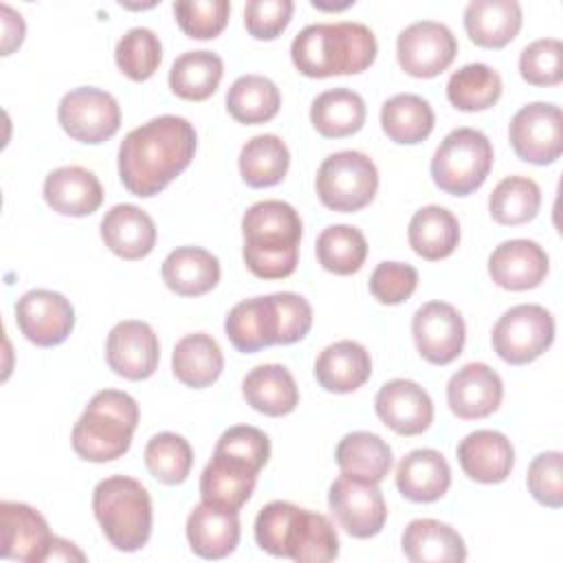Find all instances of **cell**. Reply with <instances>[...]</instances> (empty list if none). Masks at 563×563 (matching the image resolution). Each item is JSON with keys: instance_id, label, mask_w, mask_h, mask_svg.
<instances>
[{"instance_id": "obj_24", "label": "cell", "mask_w": 563, "mask_h": 563, "mask_svg": "<svg viewBox=\"0 0 563 563\" xmlns=\"http://www.w3.org/2000/svg\"><path fill=\"white\" fill-rule=\"evenodd\" d=\"M257 468L235 455L213 451V457L200 473L202 501L240 510L253 495Z\"/></svg>"}, {"instance_id": "obj_52", "label": "cell", "mask_w": 563, "mask_h": 563, "mask_svg": "<svg viewBox=\"0 0 563 563\" xmlns=\"http://www.w3.org/2000/svg\"><path fill=\"white\" fill-rule=\"evenodd\" d=\"M0 18H2V55H11L22 44L26 24L22 15L9 4H0Z\"/></svg>"}, {"instance_id": "obj_33", "label": "cell", "mask_w": 563, "mask_h": 563, "mask_svg": "<svg viewBox=\"0 0 563 563\" xmlns=\"http://www.w3.org/2000/svg\"><path fill=\"white\" fill-rule=\"evenodd\" d=\"M222 369L224 356L211 334L191 332L174 345L172 372L183 385L191 389H205L220 378Z\"/></svg>"}, {"instance_id": "obj_12", "label": "cell", "mask_w": 563, "mask_h": 563, "mask_svg": "<svg viewBox=\"0 0 563 563\" xmlns=\"http://www.w3.org/2000/svg\"><path fill=\"white\" fill-rule=\"evenodd\" d=\"M57 119L70 139L99 145L119 132L121 108L108 90L81 86L62 97Z\"/></svg>"}, {"instance_id": "obj_27", "label": "cell", "mask_w": 563, "mask_h": 563, "mask_svg": "<svg viewBox=\"0 0 563 563\" xmlns=\"http://www.w3.org/2000/svg\"><path fill=\"white\" fill-rule=\"evenodd\" d=\"M372 376V358L365 345L352 339L334 341L314 361L317 383L332 394L356 391Z\"/></svg>"}, {"instance_id": "obj_8", "label": "cell", "mask_w": 563, "mask_h": 563, "mask_svg": "<svg viewBox=\"0 0 563 563\" xmlns=\"http://www.w3.org/2000/svg\"><path fill=\"white\" fill-rule=\"evenodd\" d=\"M493 167V145L475 128L451 130L433 152L431 178L451 196H468L484 185Z\"/></svg>"}, {"instance_id": "obj_34", "label": "cell", "mask_w": 563, "mask_h": 563, "mask_svg": "<svg viewBox=\"0 0 563 563\" xmlns=\"http://www.w3.org/2000/svg\"><path fill=\"white\" fill-rule=\"evenodd\" d=\"M407 240L416 255L429 262L444 260L460 244V222L446 207L427 205L411 216Z\"/></svg>"}, {"instance_id": "obj_10", "label": "cell", "mask_w": 563, "mask_h": 563, "mask_svg": "<svg viewBox=\"0 0 563 563\" xmlns=\"http://www.w3.org/2000/svg\"><path fill=\"white\" fill-rule=\"evenodd\" d=\"M554 317L539 303L508 308L493 325L490 343L495 354L510 365H526L539 358L554 341Z\"/></svg>"}, {"instance_id": "obj_14", "label": "cell", "mask_w": 563, "mask_h": 563, "mask_svg": "<svg viewBox=\"0 0 563 563\" xmlns=\"http://www.w3.org/2000/svg\"><path fill=\"white\" fill-rule=\"evenodd\" d=\"M457 55L453 31L435 20H418L405 26L396 40L400 68L420 79H431L446 70Z\"/></svg>"}, {"instance_id": "obj_44", "label": "cell", "mask_w": 563, "mask_h": 563, "mask_svg": "<svg viewBox=\"0 0 563 563\" xmlns=\"http://www.w3.org/2000/svg\"><path fill=\"white\" fill-rule=\"evenodd\" d=\"M143 460L154 479L167 486H176L187 479L194 464V451L183 435L161 431L145 444Z\"/></svg>"}, {"instance_id": "obj_26", "label": "cell", "mask_w": 563, "mask_h": 563, "mask_svg": "<svg viewBox=\"0 0 563 563\" xmlns=\"http://www.w3.org/2000/svg\"><path fill=\"white\" fill-rule=\"evenodd\" d=\"M103 244L123 260H141L156 244V224L147 211L136 205L121 202L106 211L99 224Z\"/></svg>"}, {"instance_id": "obj_36", "label": "cell", "mask_w": 563, "mask_h": 563, "mask_svg": "<svg viewBox=\"0 0 563 563\" xmlns=\"http://www.w3.org/2000/svg\"><path fill=\"white\" fill-rule=\"evenodd\" d=\"M433 108L420 95H394L380 108V128L394 143L416 145L433 132Z\"/></svg>"}, {"instance_id": "obj_15", "label": "cell", "mask_w": 563, "mask_h": 563, "mask_svg": "<svg viewBox=\"0 0 563 563\" xmlns=\"http://www.w3.org/2000/svg\"><path fill=\"white\" fill-rule=\"evenodd\" d=\"M13 312L20 332L40 347L64 343L75 328L73 303L55 290L33 288L24 292L15 301Z\"/></svg>"}, {"instance_id": "obj_28", "label": "cell", "mask_w": 563, "mask_h": 563, "mask_svg": "<svg viewBox=\"0 0 563 563\" xmlns=\"http://www.w3.org/2000/svg\"><path fill=\"white\" fill-rule=\"evenodd\" d=\"M451 486V466L446 457L435 449L409 451L396 468V488L400 495L416 504H429Z\"/></svg>"}, {"instance_id": "obj_49", "label": "cell", "mask_w": 563, "mask_h": 563, "mask_svg": "<svg viewBox=\"0 0 563 563\" xmlns=\"http://www.w3.org/2000/svg\"><path fill=\"white\" fill-rule=\"evenodd\" d=\"M418 288V271L402 262H380L369 275V292L385 306L407 301Z\"/></svg>"}, {"instance_id": "obj_48", "label": "cell", "mask_w": 563, "mask_h": 563, "mask_svg": "<svg viewBox=\"0 0 563 563\" xmlns=\"http://www.w3.org/2000/svg\"><path fill=\"white\" fill-rule=\"evenodd\" d=\"M526 484L530 495L548 508L563 506V455L561 451L539 453L526 475Z\"/></svg>"}, {"instance_id": "obj_5", "label": "cell", "mask_w": 563, "mask_h": 563, "mask_svg": "<svg viewBox=\"0 0 563 563\" xmlns=\"http://www.w3.org/2000/svg\"><path fill=\"white\" fill-rule=\"evenodd\" d=\"M253 532L257 545L273 556L297 563H328L339 556V534L330 519L290 501L266 504L255 517Z\"/></svg>"}, {"instance_id": "obj_7", "label": "cell", "mask_w": 563, "mask_h": 563, "mask_svg": "<svg viewBox=\"0 0 563 563\" xmlns=\"http://www.w3.org/2000/svg\"><path fill=\"white\" fill-rule=\"evenodd\" d=\"M92 512L106 539L121 552L141 550L152 534V497L128 475H110L92 490Z\"/></svg>"}, {"instance_id": "obj_9", "label": "cell", "mask_w": 563, "mask_h": 563, "mask_svg": "<svg viewBox=\"0 0 563 563\" xmlns=\"http://www.w3.org/2000/svg\"><path fill=\"white\" fill-rule=\"evenodd\" d=\"M314 189L323 207L339 213H352L374 200L378 169L374 161L358 150L334 152L319 165Z\"/></svg>"}, {"instance_id": "obj_41", "label": "cell", "mask_w": 563, "mask_h": 563, "mask_svg": "<svg viewBox=\"0 0 563 563\" xmlns=\"http://www.w3.org/2000/svg\"><path fill=\"white\" fill-rule=\"evenodd\" d=\"M501 77L488 64L475 62L457 68L446 81V97L462 112L493 108L501 97Z\"/></svg>"}, {"instance_id": "obj_19", "label": "cell", "mask_w": 563, "mask_h": 563, "mask_svg": "<svg viewBox=\"0 0 563 563\" xmlns=\"http://www.w3.org/2000/svg\"><path fill=\"white\" fill-rule=\"evenodd\" d=\"M376 416L398 435H418L433 422L431 396L409 378L387 380L374 398Z\"/></svg>"}, {"instance_id": "obj_50", "label": "cell", "mask_w": 563, "mask_h": 563, "mask_svg": "<svg viewBox=\"0 0 563 563\" xmlns=\"http://www.w3.org/2000/svg\"><path fill=\"white\" fill-rule=\"evenodd\" d=\"M213 451L235 455V457L253 464L257 471H262L271 457V440L257 427L235 424V427H229L227 431H222Z\"/></svg>"}, {"instance_id": "obj_22", "label": "cell", "mask_w": 563, "mask_h": 563, "mask_svg": "<svg viewBox=\"0 0 563 563\" xmlns=\"http://www.w3.org/2000/svg\"><path fill=\"white\" fill-rule=\"evenodd\" d=\"M187 541L194 554L202 559H224L235 552L240 543L238 510L200 501L187 517Z\"/></svg>"}, {"instance_id": "obj_13", "label": "cell", "mask_w": 563, "mask_h": 563, "mask_svg": "<svg viewBox=\"0 0 563 563\" xmlns=\"http://www.w3.org/2000/svg\"><path fill=\"white\" fill-rule=\"evenodd\" d=\"M508 139L515 154L532 165H550L563 152L561 108L545 101H532L515 112L508 125Z\"/></svg>"}, {"instance_id": "obj_32", "label": "cell", "mask_w": 563, "mask_h": 563, "mask_svg": "<svg viewBox=\"0 0 563 563\" xmlns=\"http://www.w3.org/2000/svg\"><path fill=\"white\" fill-rule=\"evenodd\" d=\"M400 543L411 563H462L466 559L462 534L438 519L409 521Z\"/></svg>"}, {"instance_id": "obj_6", "label": "cell", "mask_w": 563, "mask_h": 563, "mask_svg": "<svg viewBox=\"0 0 563 563\" xmlns=\"http://www.w3.org/2000/svg\"><path fill=\"white\" fill-rule=\"evenodd\" d=\"M139 424L136 400L119 389H101L73 427V449L86 462H112L128 453Z\"/></svg>"}, {"instance_id": "obj_37", "label": "cell", "mask_w": 563, "mask_h": 563, "mask_svg": "<svg viewBox=\"0 0 563 563\" xmlns=\"http://www.w3.org/2000/svg\"><path fill=\"white\" fill-rule=\"evenodd\" d=\"M341 473L380 482L394 466L391 446L372 431H352L343 435L334 451Z\"/></svg>"}, {"instance_id": "obj_54", "label": "cell", "mask_w": 563, "mask_h": 563, "mask_svg": "<svg viewBox=\"0 0 563 563\" xmlns=\"http://www.w3.org/2000/svg\"><path fill=\"white\" fill-rule=\"evenodd\" d=\"M354 4V0H347V2H343V4H323V2H312V7L314 9H328V11H339V9H347V7H352Z\"/></svg>"}, {"instance_id": "obj_2", "label": "cell", "mask_w": 563, "mask_h": 563, "mask_svg": "<svg viewBox=\"0 0 563 563\" xmlns=\"http://www.w3.org/2000/svg\"><path fill=\"white\" fill-rule=\"evenodd\" d=\"M303 224L284 200H260L242 216V257L260 279H284L295 273Z\"/></svg>"}, {"instance_id": "obj_42", "label": "cell", "mask_w": 563, "mask_h": 563, "mask_svg": "<svg viewBox=\"0 0 563 563\" xmlns=\"http://www.w3.org/2000/svg\"><path fill=\"white\" fill-rule=\"evenodd\" d=\"M314 253L328 273L352 275L365 264L367 240L363 231L352 224H332L319 233Z\"/></svg>"}, {"instance_id": "obj_21", "label": "cell", "mask_w": 563, "mask_h": 563, "mask_svg": "<svg viewBox=\"0 0 563 563\" xmlns=\"http://www.w3.org/2000/svg\"><path fill=\"white\" fill-rule=\"evenodd\" d=\"M550 271V257L534 240H506L488 255V275L504 290L537 288Z\"/></svg>"}, {"instance_id": "obj_53", "label": "cell", "mask_w": 563, "mask_h": 563, "mask_svg": "<svg viewBox=\"0 0 563 563\" xmlns=\"http://www.w3.org/2000/svg\"><path fill=\"white\" fill-rule=\"evenodd\" d=\"M46 561H86V554L73 541L55 534Z\"/></svg>"}, {"instance_id": "obj_17", "label": "cell", "mask_w": 563, "mask_h": 563, "mask_svg": "<svg viewBox=\"0 0 563 563\" xmlns=\"http://www.w3.org/2000/svg\"><path fill=\"white\" fill-rule=\"evenodd\" d=\"M161 358L158 336L150 323L139 319L119 321L106 341V361L110 369L128 380L150 378Z\"/></svg>"}, {"instance_id": "obj_39", "label": "cell", "mask_w": 563, "mask_h": 563, "mask_svg": "<svg viewBox=\"0 0 563 563\" xmlns=\"http://www.w3.org/2000/svg\"><path fill=\"white\" fill-rule=\"evenodd\" d=\"M238 167L249 187H273L282 183L288 172L290 152L277 134H257L242 145Z\"/></svg>"}, {"instance_id": "obj_43", "label": "cell", "mask_w": 563, "mask_h": 563, "mask_svg": "<svg viewBox=\"0 0 563 563\" xmlns=\"http://www.w3.org/2000/svg\"><path fill=\"white\" fill-rule=\"evenodd\" d=\"M541 207V189L528 176H506L488 196L490 218L499 224L517 227L530 222Z\"/></svg>"}, {"instance_id": "obj_46", "label": "cell", "mask_w": 563, "mask_h": 563, "mask_svg": "<svg viewBox=\"0 0 563 563\" xmlns=\"http://www.w3.org/2000/svg\"><path fill=\"white\" fill-rule=\"evenodd\" d=\"M172 11L187 37L213 40L224 31L231 4L227 0H180Z\"/></svg>"}, {"instance_id": "obj_4", "label": "cell", "mask_w": 563, "mask_h": 563, "mask_svg": "<svg viewBox=\"0 0 563 563\" xmlns=\"http://www.w3.org/2000/svg\"><path fill=\"white\" fill-rule=\"evenodd\" d=\"M378 44L361 22H323L301 29L290 44L295 68L312 79L356 75L376 59Z\"/></svg>"}, {"instance_id": "obj_16", "label": "cell", "mask_w": 563, "mask_h": 563, "mask_svg": "<svg viewBox=\"0 0 563 563\" xmlns=\"http://www.w3.org/2000/svg\"><path fill=\"white\" fill-rule=\"evenodd\" d=\"M411 334L424 361L433 365H449L464 350L466 325L451 303L427 301L411 319Z\"/></svg>"}, {"instance_id": "obj_23", "label": "cell", "mask_w": 563, "mask_h": 563, "mask_svg": "<svg viewBox=\"0 0 563 563\" xmlns=\"http://www.w3.org/2000/svg\"><path fill=\"white\" fill-rule=\"evenodd\" d=\"M457 462L471 479L499 484L515 466V449L501 431L477 429L457 444Z\"/></svg>"}, {"instance_id": "obj_18", "label": "cell", "mask_w": 563, "mask_h": 563, "mask_svg": "<svg viewBox=\"0 0 563 563\" xmlns=\"http://www.w3.org/2000/svg\"><path fill=\"white\" fill-rule=\"evenodd\" d=\"M48 521L29 504L0 501V556L44 563L53 543Z\"/></svg>"}, {"instance_id": "obj_40", "label": "cell", "mask_w": 563, "mask_h": 563, "mask_svg": "<svg viewBox=\"0 0 563 563\" xmlns=\"http://www.w3.org/2000/svg\"><path fill=\"white\" fill-rule=\"evenodd\" d=\"M282 106V95L275 81L264 75H242L227 92L229 114L244 125L271 121Z\"/></svg>"}, {"instance_id": "obj_35", "label": "cell", "mask_w": 563, "mask_h": 563, "mask_svg": "<svg viewBox=\"0 0 563 563\" xmlns=\"http://www.w3.org/2000/svg\"><path fill=\"white\" fill-rule=\"evenodd\" d=\"M367 117L363 97L352 88H330L314 97L310 106L312 128L325 139L356 134Z\"/></svg>"}, {"instance_id": "obj_51", "label": "cell", "mask_w": 563, "mask_h": 563, "mask_svg": "<svg viewBox=\"0 0 563 563\" xmlns=\"http://www.w3.org/2000/svg\"><path fill=\"white\" fill-rule=\"evenodd\" d=\"M292 0H251L244 7V26L255 40H275L290 24Z\"/></svg>"}, {"instance_id": "obj_11", "label": "cell", "mask_w": 563, "mask_h": 563, "mask_svg": "<svg viewBox=\"0 0 563 563\" xmlns=\"http://www.w3.org/2000/svg\"><path fill=\"white\" fill-rule=\"evenodd\" d=\"M328 506L339 526L354 539L378 534L387 521V504L376 482L341 473L328 490Z\"/></svg>"}, {"instance_id": "obj_29", "label": "cell", "mask_w": 563, "mask_h": 563, "mask_svg": "<svg viewBox=\"0 0 563 563\" xmlns=\"http://www.w3.org/2000/svg\"><path fill=\"white\" fill-rule=\"evenodd\" d=\"M523 22L517 0H471L464 9V29L473 44L482 48H504Z\"/></svg>"}, {"instance_id": "obj_45", "label": "cell", "mask_w": 563, "mask_h": 563, "mask_svg": "<svg viewBox=\"0 0 563 563\" xmlns=\"http://www.w3.org/2000/svg\"><path fill=\"white\" fill-rule=\"evenodd\" d=\"M163 59L158 35L147 26H134L114 46V62L119 70L132 81L150 79Z\"/></svg>"}, {"instance_id": "obj_30", "label": "cell", "mask_w": 563, "mask_h": 563, "mask_svg": "<svg viewBox=\"0 0 563 563\" xmlns=\"http://www.w3.org/2000/svg\"><path fill=\"white\" fill-rule=\"evenodd\" d=\"M161 277L172 292L180 297H200L218 286L220 262L207 249L178 246L163 260Z\"/></svg>"}, {"instance_id": "obj_25", "label": "cell", "mask_w": 563, "mask_h": 563, "mask_svg": "<svg viewBox=\"0 0 563 563\" xmlns=\"http://www.w3.org/2000/svg\"><path fill=\"white\" fill-rule=\"evenodd\" d=\"M42 194L53 211L73 218L90 216L103 202V187L99 178L79 165H64L53 169L44 178Z\"/></svg>"}, {"instance_id": "obj_1", "label": "cell", "mask_w": 563, "mask_h": 563, "mask_svg": "<svg viewBox=\"0 0 563 563\" xmlns=\"http://www.w3.org/2000/svg\"><path fill=\"white\" fill-rule=\"evenodd\" d=\"M196 154L194 125L176 114L154 117L130 130L119 145V176L123 187L150 198L180 176Z\"/></svg>"}, {"instance_id": "obj_38", "label": "cell", "mask_w": 563, "mask_h": 563, "mask_svg": "<svg viewBox=\"0 0 563 563\" xmlns=\"http://www.w3.org/2000/svg\"><path fill=\"white\" fill-rule=\"evenodd\" d=\"M224 64L213 51H187L178 55L169 68V88L187 101L209 99L222 79Z\"/></svg>"}, {"instance_id": "obj_47", "label": "cell", "mask_w": 563, "mask_h": 563, "mask_svg": "<svg viewBox=\"0 0 563 563\" xmlns=\"http://www.w3.org/2000/svg\"><path fill=\"white\" fill-rule=\"evenodd\" d=\"M519 73L530 86H556L563 79V44L556 37L530 42L519 55Z\"/></svg>"}, {"instance_id": "obj_3", "label": "cell", "mask_w": 563, "mask_h": 563, "mask_svg": "<svg viewBox=\"0 0 563 563\" xmlns=\"http://www.w3.org/2000/svg\"><path fill=\"white\" fill-rule=\"evenodd\" d=\"M312 328V306L297 292H273L235 303L224 332L238 352L251 354L271 345L301 341Z\"/></svg>"}, {"instance_id": "obj_20", "label": "cell", "mask_w": 563, "mask_h": 563, "mask_svg": "<svg viewBox=\"0 0 563 563\" xmlns=\"http://www.w3.org/2000/svg\"><path fill=\"white\" fill-rule=\"evenodd\" d=\"M504 398L501 376L486 363H466L446 383L449 409L462 420L486 418Z\"/></svg>"}, {"instance_id": "obj_31", "label": "cell", "mask_w": 563, "mask_h": 563, "mask_svg": "<svg viewBox=\"0 0 563 563\" xmlns=\"http://www.w3.org/2000/svg\"><path fill=\"white\" fill-rule=\"evenodd\" d=\"M242 396L246 405L264 416H286L299 405V387L288 367L264 363L253 367L242 380Z\"/></svg>"}]
</instances>
